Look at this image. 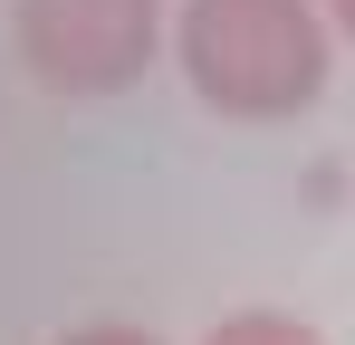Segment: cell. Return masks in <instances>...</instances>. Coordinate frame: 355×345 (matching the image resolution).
<instances>
[{"label": "cell", "mask_w": 355, "mask_h": 345, "mask_svg": "<svg viewBox=\"0 0 355 345\" xmlns=\"http://www.w3.org/2000/svg\"><path fill=\"white\" fill-rule=\"evenodd\" d=\"M173 57L211 115L269 125L327 96V10L317 0H182Z\"/></svg>", "instance_id": "1"}, {"label": "cell", "mask_w": 355, "mask_h": 345, "mask_svg": "<svg viewBox=\"0 0 355 345\" xmlns=\"http://www.w3.org/2000/svg\"><path fill=\"white\" fill-rule=\"evenodd\" d=\"M317 10H327V29H346V39H355V0H317Z\"/></svg>", "instance_id": "5"}, {"label": "cell", "mask_w": 355, "mask_h": 345, "mask_svg": "<svg viewBox=\"0 0 355 345\" xmlns=\"http://www.w3.org/2000/svg\"><path fill=\"white\" fill-rule=\"evenodd\" d=\"M202 345H327L307 317H288V307H240V317H221Z\"/></svg>", "instance_id": "3"}, {"label": "cell", "mask_w": 355, "mask_h": 345, "mask_svg": "<svg viewBox=\"0 0 355 345\" xmlns=\"http://www.w3.org/2000/svg\"><path fill=\"white\" fill-rule=\"evenodd\" d=\"M10 39L49 96H116L164 48V0H10Z\"/></svg>", "instance_id": "2"}, {"label": "cell", "mask_w": 355, "mask_h": 345, "mask_svg": "<svg viewBox=\"0 0 355 345\" xmlns=\"http://www.w3.org/2000/svg\"><path fill=\"white\" fill-rule=\"evenodd\" d=\"M58 345H164V336H144V326H116V317H106V326H67Z\"/></svg>", "instance_id": "4"}]
</instances>
